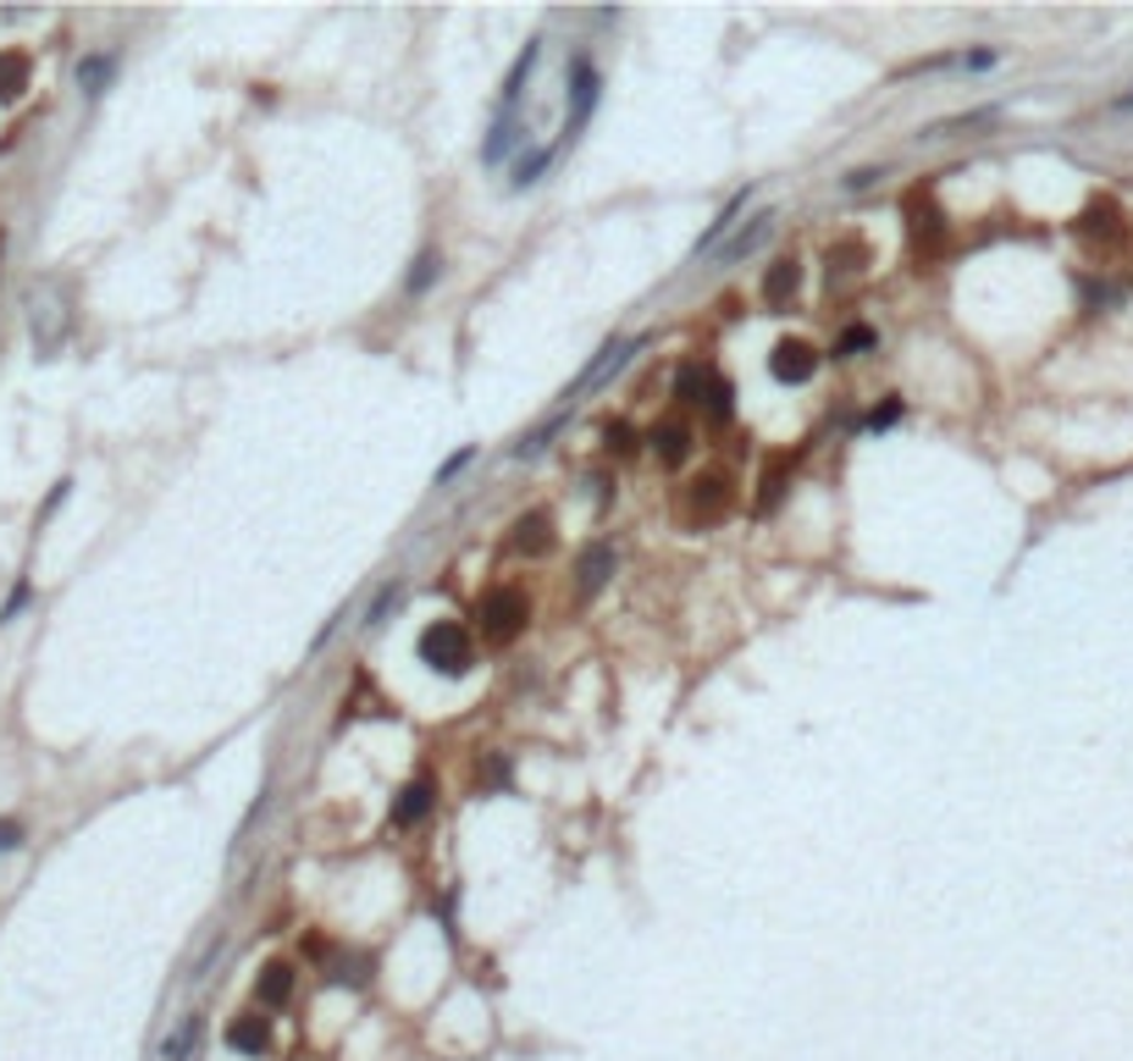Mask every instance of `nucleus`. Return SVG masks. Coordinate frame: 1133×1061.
<instances>
[{
    "label": "nucleus",
    "mask_w": 1133,
    "mask_h": 1061,
    "mask_svg": "<svg viewBox=\"0 0 1133 1061\" xmlns=\"http://www.w3.org/2000/svg\"><path fill=\"white\" fill-rule=\"evenodd\" d=\"M421 663H427V669H438V674H449V680L471 674V663H476L471 630H465V625H454V619L427 625V630H421Z\"/></svg>",
    "instance_id": "f257e3e1"
},
{
    "label": "nucleus",
    "mask_w": 1133,
    "mask_h": 1061,
    "mask_svg": "<svg viewBox=\"0 0 1133 1061\" xmlns=\"http://www.w3.org/2000/svg\"><path fill=\"white\" fill-rule=\"evenodd\" d=\"M476 619H482V636L504 647V641H515V636L526 630L531 608H526V597H520L515 586H493V592L482 597V614H476Z\"/></svg>",
    "instance_id": "f03ea898"
},
{
    "label": "nucleus",
    "mask_w": 1133,
    "mask_h": 1061,
    "mask_svg": "<svg viewBox=\"0 0 1133 1061\" xmlns=\"http://www.w3.org/2000/svg\"><path fill=\"white\" fill-rule=\"evenodd\" d=\"M902 210H907V238H913V249L935 255V249L946 243V210L935 205V194H929V188H913Z\"/></svg>",
    "instance_id": "7ed1b4c3"
},
{
    "label": "nucleus",
    "mask_w": 1133,
    "mask_h": 1061,
    "mask_svg": "<svg viewBox=\"0 0 1133 1061\" xmlns=\"http://www.w3.org/2000/svg\"><path fill=\"white\" fill-rule=\"evenodd\" d=\"M570 89H575V106H570V117H564V139H559V150L564 144H575L581 139V128L592 122V111H597V67L581 56L575 67H570Z\"/></svg>",
    "instance_id": "20e7f679"
},
{
    "label": "nucleus",
    "mask_w": 1133,
    "mask_h": 1061,
    "mask_svg": "<svg viewBox=\"0 0 1133 1061\" xmlns=\"http://www.w3.org/2000/svg\"><path fill=\"white\" fill-rule=\"evenodd\" d=\"M730 504H735V487L724 481V476H697L691 487H686V520H724L730 515Z\"/></svg>",
    "instance_id": "39448f33"
},
{
    "label": "nucleus",
    "mask_w": 1133,
    "mask_h": 1061,
    "mask_svg": "<svg viewBox=\"0 0 1133 1061\" xmlns=\"http://www.w3.org/2000/svg\"><path fill=\"white\" fill-rule=\"evenodd\" d=\"M1072 227H1078V238H1089V243H1122V238H1127V216H1122L1116 199H1089Z\"/></svg>",
    "instance_id": "423d86ee"
},
{
    "label": "nucleus",
    "mask_w": 1133,
    "mask_h": 1061,
    "mask_svg": "<svg viewBox=\"0 0 1133 1061\" xmlns=\"http://www.w3.org/2000/svg\"><path fill=\"white\" fill-rule=\"evenodd\" d=\"M769 371H775V382L802 388V382H813V371H819V354H813V343L786 337V343H775V354H769Z\"/></svg>",
    "instance_id": "0eeeda50"
},
{
    "label": "nucleus",
    "mask_w": 1133,
    "mask_h": 1061,
    "mask_svg": "<svg viewBox=\"0 0 1133 1061\" xmlns=\"http://www.w3.org/2000/svg\"><path fill=\"white\" fill-rule=\"evenodd\" d=\"M797 288H802V260H797V255H780V260L764 271V304H769V310H786V304L797 299Z\"/></svg>",
    "instance_id": "6e6552de"
},
{
    "label": "nucleus",
    "mask_w": 1133,
    "mask_h": 1061,
    "mask_svg": "<svg viewBox=\"0 0 1133 1061\" xmlns=\"http://www.w3.org/2000/svg\"><path fill=\"white\" fill-rule=\"evenodd\" d=\"M775 227H780V216H775V210L752 216V227H741V232H735V238H730V243L719 249V260H730V266H735V260H746V255H758V249H764V243L775 238Z\"/></svg>",
    "instance_id": "1a4fd4ad"
},
{
    "label": "nucleus",
    "mask_w": 1133,
    "mask_h": 1061,
    "mask_svg": "<svg viewBox=\"0 0 1133 1061\" xmlns=\"http://www.w3.org/2000/svg\"><path fill=\"white\" fill-rule=\"evenodd\" d=\"M537 62H542V40H531V45L520 51V62L509 67V78H504V95H498V117H515V106H520V95H526V84H531Z\"/></svg>",
    "instance_id": "9d476101"
},
{
    "label": "nucleus",
    "mask_w": 1133,
    "mask_h": 1061,
    "mask_svg": "<svg viewBox=\"0 0 1133 1061\" xmlns=\"http://www.w3.org/2000/svg\"><path fill=\"white\" fill-rule=\"evenodd\" d=\"M608 575H614V548H608V542H592V548L581 553V564H575V592H581V597H597Z\"/></svg>",
    "instance_id": "9b49d317"
},
{
    "label": "nucleus",
    "mask_w": 1133,
    "mask_h": 1061,
    "mask_svg": "<svg viewBox=\"0 0 1133 1061\" xmlns=\"http://www.w3.org/2000/svg\"><path fill=\"white\" fill-rule=\"evenodd\" d=\"M227 1044H233L238 1055H266V1050H271V1022H266L260 1011H244V1017L227 1022Z\"/></svg>",
    "instance_id": "f8f14e48"
},
{
    "label": "nucleus",
    "mask_w": 1133,
    "mask_h": 1061,
    "mask_svg": "<svg viewBox=\"0 0 1133 1061\" xmlns=\"http://www.w3.org/2000/svg\"><path fill=\"white\" fill-rule=\"evenodd\" d=\"M951 67H995V51H957V56H924L896 67V78H924V73H951Z\"/></svg>",
    "instance_id": "ddd939ff"
},
{
    "label": "nucleus",
    "mask_w": 1133,
    "mask_h": 1061,
    "mask_svg": "<svg viewBox=\"0 0 1133 1061\" xmlns=\"http://www.w3.org/2000/svg\"><path fill=\"white\" fill-rule=\"evenodd\" d=\"M548 548H553V526H548V515H520L515 531H509V553L537 559V553H548Z\"/></svg>",
    "instance_id": "4468645a"
},
{
    "label": "nucleus",
    "mask_w": 1133,
    "mask_h": 1061,
    "mask_svg": "<svg viewBox=\"0 0 1133 1061\" xmlns=\"http://www.w3.org/2000/svg\"><path fill=\"white\" fill-rule=\"evenodd\" d=\"M432 802H438L432 780H410V786L399 791V802H393V824H421V819L432 813Z\"/></svg>",
    "instance_id": "2eb2a0df"
},
{
    "label": "nucleus",
    "mask_w": 1133,
    "mask_h": 1061,
    "mask_svg": "<svg viewBox=\"0 0 1133 1061\" xmlns=\"http://www.w3.org/2000/svg\"><path fill=\"white\" fill-rule=\"evenodd\" d=\"M713 382H719V377H713L708 366H697V360H691V366H680V377H675V399H680V404H691V410H702V404H708V393H713Z\"/></svg>",
    "instance_id": "dca6fc26"
},
{
    "label": "nucleus",
    "mask_w": 1133,
    "mask_h": 1061,
    "mask_svg": "<svg viewBox=\"0 0 1133 1061\" xmlns=\"http://www.w3.org/2000/svg\"><path fill=\"white\" fill-rule=\"evenodd\" d=\"M647 443H652V454H658L663 465H686V459H691V432H686L680 421H663Z\"/></svg>",
    "instance_id": "f3484780"
},
{
    "label": "nucleus",
    "mask_w": 1133,
    "mask_h": 1061,
    "mask_svg": "<svg viewBox=\"0 0 1133 1061\" xmlns=\"http://www.w3.org/2000/svg\"><path fill=\"white\" fill-rule=\"evenodd\" d=\"M288 995H293V967H288V962L260 967V978H255V1000H260V1006H288Z\"/></svg>",
    "instance_id": "a211bd4d"
},
{
    "label": "nucleus",
    "mask_w": 1133,
    "mask_h": 1061,
    "mask_svg": "<svg viewBox=\"0 0 1133 1061\" xmlns=\"http://www.w3.org/2000/svg\"><path fill=\"white\" fill-rule=\"evenodd\" d=\"M746 199H752V188H741V194H735V199H730V205L719 210V221H713V227L702 232V243H697V255H708V249H719V238H724V232H730V227L741 221V210H746Z\"/></svg>",
    "instance_id": "6ab92c4d"
},
{
    "label": "nucleus",
    "mask_w": 1133,
    "mask_h": 1061,
    "mask_svg": "<svg viewBox=\"0 0 1133 1061\" xmlns=\"http://www.w3.org/2000/svg\"><path fill=\"white\" fill-rule=\"evenodd\" d=\"M194 1044H199V1017H183V1022H177V1033H166L161 1061H188V1055H194Z\"/></svg>",
    "instance_id": "aec40b11"
},
{
    "label": "nucleus",
    "mask_w": 1133,
    "mask_h": 1061,
    "mask_svg": "<svg viewBox=\"0 0 1133 1061\" xmlns=\"http://www.w3.org/2000/svg\"><path fill=\"white\" fill-rule=\"evenodd\" d=\"M23 89H29V62L7 51V56H0V100H18Z\"/></svg>",
    "instance_id": "412c9836"
},
{
    "label": "nucleus",
    "mask_w": 1133,
    "mask_h": 1061,
    "mask_svg": "<svg viewBox=\"0 0 1133 1061\" xmlns=\"http://www.w3.org/2000/svg\"><path fill=\"white\" fill-rule=\"evenodd\" d=\"M553 155H559V144H548V150H531V155H520L515 161V188H531L548 166H553Z\"/></svg>",
    "instance_id": "4be33fe9"
},
{
    "label": "nucleus",
    "mask_w": 1133,
    "mask_h": 1061,
    "mask_svg": "<svg viewBox=\"0 0 1133 1061\" xmlns=\"http://www.w3.org/2000/svg\"><path fill=\"white\" fill-rule=\"evenodd\" d=\"M786 470H791V454H775V459H769V470H764V498H758V509H764V515L780 504V492H786Z\"/></svg>",
    "instance_id": "5701e85b"
},
{
    "label": "nucleus",
    "mask_w": 1133,
    "mask_h": 1061,
    "mask_svg": "<svg viewBox=\"0 0 1133 1061\" xmlns=\"http://www.w3.org/2000/svg\"><path fill=\"white\" fill-rule=\"evenodd\" d=\"M111 73H117V62H111V56H89V62L78 67V84H84V95H106Z\"/></svg>",
    "instance_id": "b1692460"
},
{
    "label": "nucleus",
    "mask_w": 1133,
    "mask_h": 1061,
    "mask_svg": "<svg viewBox=\"0 0 1133 1061\" xmlns=\"http://www.w3.org/2000/svg\"><path fill=\"white\" fill-rule=\"evenodd\" d=\"M984 122H995V111H973V117H951V122H935L924 139H957V133H968V128H984Z\"/></svg>",
    "instance_id": "393cba45"
},
{
    "label": "nucleus",
    "mask_w": 1133,
    "mask_h": 1061,
    "mask_svg": "<svg viewBox=\"0 0 1133 1061\" xmlns=\"http://www.w3.org/2000/svg\"><path fill=\"white\" fill-rule=\"evenodd\" d=\"M730 399H735V393H730V382L719 377V382H713V393H708V404H702V415H708L713 426H724V421L735 415V404H730Z\"/></svg>",
    "instance_id": "a878e982"
},
{
    "label": "nucleus",
    "mask_w": 1133,
    "mask_h": 1061,
    "mask_svg": "<svg viewBox=\"0 0 1133 1061\" xmlns=\"http://www.w3.org/2000/svg\"><path fill=\"white\" fill-rule=\"evenodd\" d=\"M438 271H443V255H432V249H427V255L416 260V271H410V293H427Z\"/></svg>",
    "instance_id": "bb28decb"
},
{
    "label": "nucleus",
    "mask_w": 1133,
    "mask_h": 1061,
    "mask_svg": "<svg viewBox=\"0 0 1133 1061\" xmlns=\"http://www.w3.org/2000/svg\"><path fill=\"white\" fill-rule=\"evenodd\" d=\"M393 608H399V586H382V592H376V603H370V614H365V625L376 630V625H382Z\"/></svg>",
    "instance_id": "cd10ccee"
},
{
    "label": "nucleus",
    "mask_w": 1133,
    "mask_h": 1061,
    "mask_svg": "<svg viewBox=\"0 0 1133 1061\" xmlns=\"http://www.w3.org/2000/svg\"><path fill=\"white\" fill-rule=\"evenodd\" d=\"M863 348H874V332H868V326H846L841 343H835V354H863Z\"/></svg>",
    "instance_id": "c85d7f7f"
},
{
    "label": "nucleus",
    "mask_w": 1133,
    "mask_h": 1061,
    "mask_svg": "<svg viewBox=\"0 0 1133 1061\" xmlns=\"http://www.w3.org/2000/svg\"><path fill=\"white\" fill-rule=\"evenodd\" d=\"M23 846V824L18 819H0V852H18Z\"/></svg>",
    "instance_id": "c756f323"
},
{
    "label": "nucleus",
    "mask_w": 1133,
    "mask_h": 1061,
    "mask_svg": "<svg viewBox=\"0 0 1133 1061\" xmlns=\"http://www.w3.org/2000/svg\"><path fill=\"white\" fill-rule=\"evenodd\" d=\"M603 443H608V454H630V448H636V443H630V426H608Z\"/></svg>",
    "instance_id": "7c9ffc66"
},
{
    "label": "nucleus",
    "mask_w": 1133,
    "mask_h": 1061,
    "mask_svg": "<svg viewBox=\"0 0 1133 1061\" xmlns=\"http://www.w3.org/2000/svg\"><path fill=\"white\" fill-rule=\"evenodd\" d=\"M471 459H476V448H465V454H454V459H449V465L438 470V487H449V481H454V476H460V470H465Z\"/></svg>",
    "instance_id": "2f4dec72"
},
{
    "label": "nucleus",
    "mask_w": 1133,
    "mask_h": 1061,
    "mask_svg": "<svg viewBox=\"0 0 1133 1061\" xmlns=\"http://www.w3.org/2000/svg\"><path fill=\"white\" fill-rule=\"evenodd\" d=\"M880 177H885V166H863V172H852V177H846V188L857 194V188H874Z\"/></svg>",
    "instance_id": "473e14b6"
},
{
    "label": "nucleus",
    "mask_w": 1133,
    "mask_h": 1061,
    "mask_svg": "<svg viewBox=\"0 0 1133 1061\" xmlns=\"http://www.w3.org/2000/svg\"><path fill=\"white\" fill-rule=\"evenodd\" d=\"M896 415H902V404L891 399V404H880L874 415H868V432H880V426H896Z\"/></svg>",
    "instance_id": "72a5a7b5"
},
{
    "label": "nucleus",
    "mask_w": 1133,
    "mask_h": 1061,
    "mask_svg": "<svg viewBox=\"0 0 1133 1061\" xmlns=\"http://www.w3.org/2000/svg\"><path fill=\"white\" fill-rule=\"evenodd\" d=\"M23 603H29V581H23V586H18V592L7 597V608H0V619H18V614H23Z\"/></svg>",
    "instance_id": "f704fd0d"
},
{
    "label": "nucleus",
    "mask_w": 1133,
    "mask_h": 1061,
    "mask_svg": "<svg viewBox=\"0 0 1133 1061\" xmlns=\"http://www.w3.org/2000/svg\"><path fill=\"white\" fill-rule=\"evenodd\" d=\"M504 775H509V769H504V758H493L487 769H476V780H487V786H504Z\"/></svg>",
    "instance_id": "c9c22d12"
}]
</instances>
